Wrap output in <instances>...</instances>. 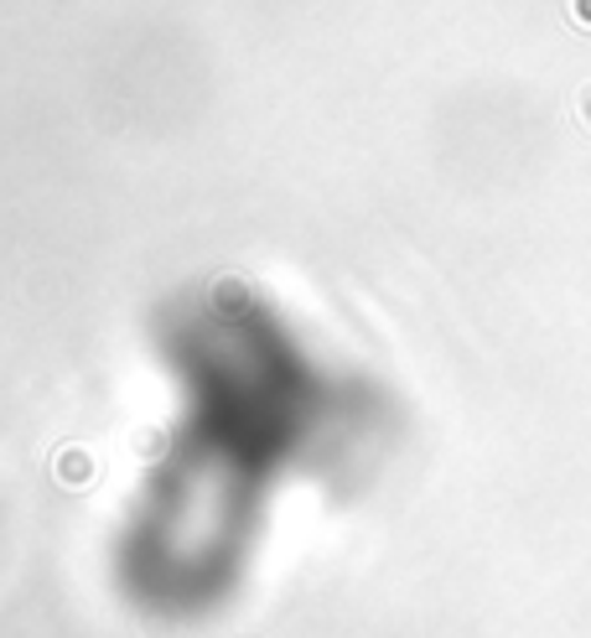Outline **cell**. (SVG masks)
Segmentation results:
<instances>
[{
    "label": "cell",
    "instance_id": "1",
    "mask_svg": "<svg viewBox=\"0 0 591 638\" xmlns=\"http://www.w3.org/2000/svg\"><path fill=\"white\" fill-rule=\"evenodd\" d=\"M571 21H577V27H591V0H571Z\"/></svg>",
    "mask_w": 591,
    "mask_h": 638
},
{
    "label": "cell",
    "instance_id": "2",
    "mask_svg": "<svg viewBox=\"0 0 591 638\" xmlns=\"http://www.w3.org/2000/svg\"><path fill=\"white\" fill-rule=\"evenodd\" d=\"M581 120H587V125H591V89H587V94H581Z\"/></svg>",
    "mask_w": 591,
    "mask_h": 638
}]
</instances>
